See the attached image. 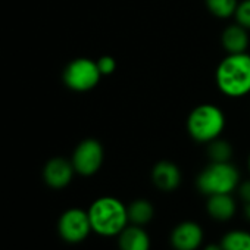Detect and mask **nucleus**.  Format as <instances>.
<instances>
[{
    "instance_id": "obj_6",
    "label": "nucleus",
    "mask_w": 250,
    "mask_h": 250,
    "mask_svg": "<svg viewBox=\"0 0 250 250\" xmlns=\"http://www.w3.org/2000/svg\"><path fill=\"white\" fill-rule=\"evenodd\" d=\"M91 224L88 212L80 208H71L65 210L58 221V232L61 238L69 244L84 241L91 232Z\"/></svg>"
},
{
    "instance_id": "obj_10",
    "label": "nucleus",
    "mask_w": 250,
    "mask_h": 250,
    "mask_svg": "<svg viewBox=\"0 0 250 250\" xmlns=\"http://www.w3.org/2000/svg\"><path fill=\"white\" fill-rule=\"evenodd\" d=\"M152 181L162 191H174L181 184V171L171 161H159L152 169Z\"/></svg>"
},
{
    "instance_id": "obj_13",
    "label": "nucleus",
    "mask_w": 250,
    "mask_h": 250,
    "mask_svg": "<svg viewBox=\"0 0 250 250\" xmlns=\"http://www.w3.org/2000/svg\"><path fill=\"white\" fill-rule=\"evenodd\" d=\"M235 209H237V205H235V200L231 196V193L208 196L206 210L210 218H213L219 222L231 219L235 213Z\"/></svg>"
},
{
    "instance_id": "obj_16",
    "label": "nucleus",
    "mask_w": 250,
    "mask_h": 250,
    "mask_svg": "<svg viewBox=\"0 0 250 250\" xmlns=\"http://www.w3.org/2000/svg\"><path fill=\"white\" fill-rule=\"evenodd\" d=\"M206 153L210 162H229L232 158V147L227 140L218 137L208 143Z\"/></svg>"
},
{
    "instance_id": "obj_19",
    "label": "nucleus",
    "mask_w": 250,
    "mask_h": 250,
    "mask_svg": "<svg viewBox=\"0 0 250 250\" xmlns=\"http://www.w3.org/2000/svg\"><path fill=\"white\" fill-rule=\"evenodd\" d=\"M96 62H97V66H99V71H100L102 77L103 75H112L115 72V69H116V61L109 55L100 56Z\"/></svg>"
},
{
    "instance_id": "obj_22",
    "label": "nucleus",
    "mask_w": 250,
    "mask_h": 250,
    "mask_svg": "<svg viewBox=\"0 0 250 250\" xmlns=\"http://www.w3.org/2000/svg\"><path fill=\"white\" fill-rule=\"evenodd\" d=\"M244 215L250 221V203H246V206H244Z\"/></svg>"
},
{
    "instance_id": "obj_3",
    "label": "nucleus",
    "mask_w": 250,
    "mask_h": 250,
    "mask_svg": "<svg viewBox=\"0 0 250 250\" xmlns=\"http://www.w3.org/2000/svg\"><path fill=\"white\" fill-rule=\"evenodd\" d=\"M225 124V113L221 107L212 103H202L188 113L186 127L194 142L208 145L221 137Z\"/></svg>"
},
{
    "instance_id": "obj_5",
    "label": "nucleus",
    "mask_w": 250,
    "mask_h": 250,
    "mask_svg": "<svg viewBox=\"0 0 250 250\" xmlns=\"http://www.w3.org/2000/svg\"><path fill=\"white\" fill-rule=\"evenodd\" d=\"M62 78L68 88L83 93L94 88L99 84L102 74L96 61L88 58H77L66 65Z\"/></svg>"
},
{
    "instance_id": "obj_14",
    "label": "nucleus",
    "mask_w": 250,
    "mask_h": 250,
    "mask_svg": "<svg viewBox=\"0 0 250 250\" xmlns=\"http://www.w3.org/2000/svg\"><path fill=\"white\" fill-rule=\"evenodd\" d=\"M127 210H128V221L140 227L149 224L155 216V208L146 199H137L131 202L127 206Z\"/></svg>"
},
{
    "instance_id": "obj_12",
    "label": "nucleus",
    "mask_w": 250,
    "mask_h": 250,
    "mask_svg": "<svg viewBox=\"0 0 250 250\" xmlns=\"http://www.w3.org/2000/svg\"><path fill=\"white\" fill-rule=\"evenodd\" d=\"M119 250H150V237L140 225H127L118 235Z\"/></svg>"
},
{
    "instance_id": "obj_9",
    "label": "nucleus",
    "mask_w": 250,
    "mask_h": 250,
    "mask_svg": "<svg viewBox=\"0 0 250 250\" xmlns=\"http://www.w3.org/2000/svg\"><path fill=\"white\" fill-rule=\"evenodd\" d=\"M203 241V229L197 222L184 221L171 232V244L175 250H197Z\"/></svg>"
},
{
    "instance_id": "obj_20",
    "label": "nucleus",
    "mask_w": 250,
    "mask_h": 250,
    "mask_svg": "<svg viewBox=\"0 0 250 250\" xmlns=\"http://www.w3.org/2000/svg\"><path fill=\"white\" fill-rule=\"evenodd\" d=\"M238 196L244 203H250V180L238 184Z\"/></svg>"
},
{
    "instance_id": "obj_23",
    "label": "nucleus",
    "mask_w": 250,
    "mask_h": 250,
    "mask_svg": "<svg viewBox=\"0 0 250 250\" xmlns=\"http://www.w3.org/2000/svg\"><path fill=\"white\" fill-rule=\"evenodd\" d=\"M247 165H249V171H250V155H249V161H247Z\"/></svg>"
},
{
    "instance_id": "obj_7",
    "label": "nucleus",
    "mask_w": 250,
    "mask_h": 250,
    "mask_svg": "<svg viewBox=\"0 0 250 250\" xmlns=\"http://www.w3.org/2000/svg\"><path fill=\"white\" fill-rule=\"evenodd\" d=\"M104 150L99 140L96 139H85L75 147L71 162L77 174L83 177L94 175L103 164Z\"/></svg>"
},
{
    "instance_id": "obj_15",
    "label": "nucleus",
    "mask_w": 250,
    "mask_h": 250,
    "mask_svg": "<svg viewBox=\"0 0 250 250\" xmlns=\"http://www.w3.org/2000/svg\"><path fill=\"white\" fill-rule=\"evenodd\" d=\"M222 250H250V232L244 229H232L221 240Z\"/></svg>"
},
{
    "instance_id": "obj_18",
    "label": "nucleus",
    "mask_w": 250,
    "mask_h": 250,
    "mask_svg": "<svg viewBox=\"0 0 250 250\" xmlns=\"http://www.w3.org/2000/svg\"><path fill=\"white\" fill-rule=\"evenodd\" d=\"M234 18L237 24L243 25L250 31V0H241V2H238Z\"/></svg>"
},
{
    "instance_id": "obj_2",
    "label": "nucleus",
    "mask_w": 250,
    "mask_h": 250,
    "mask_svg": "<svg viewBox=\"0 0 250 250\" xmlns=\"http://www.w3.org/2000/svg\"><path fill=\"white\" fill-rule=\"evenodd\" d=\"M91 229L102 237H115L128 225V210L119 199L103 196L96 199L88 208Z\"/></svg>"
},
{
    "instance_id": "obj_11",
    "label": "nucleus",
    "mask_w": 250,
    "mask_h": 250,
    "mask_svg": "<svg viewBox=\"0 0 250 250\" xmlns=\"http://www.w3.org/2000/svg\"><path fill=\"white\" fill-rule=\"evenodd\" d=\"M221 44L228 55L247 52V47L250 44L249 30L237 22L228 25L221 34Z\"/></svg>"
},
{
    "instance_id": "obj_21",
    "label": "nucleus",
    "mask_w": 250,
    "mask_h": 250,
    "mask_svg": "<svg viewBox=\"0 0 250 250\" xmlns=\"http://www.w3.org/2000/svg\"><path fill=\"white\" fill-rule=\"evenodd\" d=\"M203 250H222L221 244H208Z\"/></svg>"
},
{
    "instance_id": "obj_17",
    "label": "nucleus",
    "mask_w": 250,
    "mask_h": 250,
    "mask_svg": "<svg viewBox=\"0 0 250 250\" xmlns=\"http://www.w3.org/2000/svg\"><path fill=\"white\" fill-rule=\"evenodd\" d=\"M208 11L219 18V20H227L234 17L237 6H238V0H205Z\"/></svg>"
},
{
    "instance_id": "obj_1",
    "label": "nucleus",
    "mask_w": 250,
    "mask_h": 250,
    "mask_svg": "<svg viewBox=\"0 0 250 250\" xmlns=\"http://www.w3.org/2000/svg\"><path fill=\"white\" fill-rule=\"evenodd\" d=\"M215 83L222 94L238 99L250 93V55H227L215 71Z\"/></svg>"
},
{
    "instance_id": "obj_8",
    "label": "nucleus",
    "mask_w": 250,
    "mask_h": 250,
    "mask_svg": "<svg viewBox=\"0 0 250 250\" xmlns=\"http://www.w3.org/2000/svg\"><path fill=\"white\" fill-rule=\"evenodd\" d=\"M74 174L75 169L72 162L65 158H52L43 168L44 183L55 190H61L69 186L74 178Z\"/></svg>"
},
{
    "instance_id": "obj_4",
    "label": "nucleus",
    "mask_w": 250,
    "mask_h": 250,
    "mask_svg": "<svg viewBox=\"0 0 250 250\" xmlns=\"http://www.w3.org/2000/svg\"><path fill=\"white\" fill-rule=\"evenodd\" d=\"M238 184L240 174L231 162H210L196 180L197 190L206 196L232 193Z\"/></svg>"
}]
</instances>
